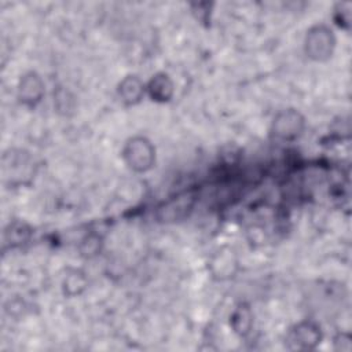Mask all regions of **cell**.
Masks as SVG:
<instances>
[{"mask_svg":"<svg viewBox=\"0 0 352 352\" xmlns=\"http://www.w3.org/2000/svg\"><path fill=\"white\" fill-rule=\"evenodd\" d=\"M121 157L131 170L144 173L155 164V147L148 138L135 135L124 143Z\"/></svg>","mask_w":352,"mask_h":352,"instance_id":"1","label":"cell"},{"mask_svg":"<svg viewBox=\"0 0 352 352\" xmlns=\"http://www.w3.org/2000/svg\"><path fill=\"white\" fill-rule=\"evenodd\" d=\"M337 40L333 29L324 23H316L305 33L304 51L309 59L326 62L333 56Z\"/></svg>","mask_w":352,"mask_h":352,"instance_id":"2","label":"cell"},{"mask_svg":"<svg viewBox=\"0 0 352 352\" xmlns=\"http://www.w3.org/2000/svg\"><path fill=\"white\" fill-rule=\"evenodd\" d=\"M305 117L296 109H283L278 111L271 124L272 135L283 142H293L298 139L305 131Z\"/></svg>","mask_w":352,"mask_h":352,"instance_id":"3","label":"cell"},{"mask_svg":"<svg viewBox=\"0 0 352 352\" xmlns=\"http://www.w3.org/2000/svg\"><path fill=\"white\" fill-rule=\"evenodd\" d=\"M322 338V329L318 323L312 320H302L290 329L286 340L293 349L309 351L315 349L320 344Z\"/></svg>","mask_w":352,"mask_h":352,"instance_id":"4","label":"cell"},{"mask_svg":"<svg viewBox=\"0 0 352 352\" xmlns=\"http://www.w3.org/2000/svg\"><path fill=\"white\" fill-rule=\"evenodd\" d=\"M45 94V85L37 72H26L21 76L16 85L18 100L26 107H36Z\"/></svg>","mask_w":352,"mask_h":352,"instance_id":"5","label":"cell"},{"mask_svg":"<svg viewBox=\"0 0 352 352\" xmlns=\"http://www.w3.org/2000/svg\"><path fill=\"white\" fill-rule=\"evenodd\" d=\"M146 94L157 103H166L173 98L175 82L168 73L158 72L146 84Z\"/></svg>","mask_w":352,"mask_h":352,"instance_id":"6","label":"cell"},{"mask_svg":"<svg viewBox=\"0 0 352 352\" xmlns=\"http://www.w3.org/2000/svg\"><path fill=\"white\" fill-rule=\"evenodd\" d=\"M117 94L120 100L125 106H135L140 103L144 98L146 84L136 74H128L120 81L117 87Z\"/></svg>","mask_w":352,"mask_h":352,"instance_id":"7","label":"cell"},{"mask_svg":"<svg viewBox=\"0 0 352 352\" xmlns=\"http://www.w3.org/2000/svg\"><path fill=\"white\" fill-rule=\"evenodd\" d=\"M230 326L239 337H246L253 326V314L248 304H239L235 307L230 316Z\"/></svg>","mask_w":352,"mask_h":352,"instance_id":"8","label":"cell"},{"mask_svg":"<svg viewBox=\"0 0 352 352\" xmlns=\"http://www.w3.org/2000/svg\"><path fill=\"white\" fill-rule=\"evenodd\" d=\"M4 173L6 177H10L11 182L21 183L22 179L26 175L28 165H29V157L26 154H22L19 151L18 154H6L4 155Z\"/></svg>","mask_w":352,"mask_h":352,"instance_id":"9","label":"cell"},{"mask_svg":"<svg viewBox=\"0 0 352 352\" xmlns=\"http://www.w3.org/2000/svg\"><path fill=\"white\" fill-rule=\"evenodd\" d=\"M30 235L32 228L29 224L21 220H14L8 223V226L4 230V242L11 248L21 246L30 239Z\"/></svg>","mask_w":352,"mask_h":352,"instance_id":"10","label":"cell"},{"mask_svg":"<svg viewBox=\"0 0 352 352\" xmlns=\"http://www.w3.org/2000/svg\"><path fill=\"white\" fill-rule=\"evenodd\" d=\"M88 286V279L85 276V274L80 270H73L70 271L62 283V289L63 293L69 297H76L78 294H81Z\"/></svg>","mask_w":352,"mask_h":352,"instance_id":"11","label":"cell"},{"mask_svg":"<svg viewBox=\"0 0 352 352\" xmlns=\"http://www.w3.org/2000/svg\"><path fill=\"white\" fill-rule=\"evenodd\" d=\"M102 248H103V238L96 232H91L80 241L78 252L81 257L92 258L100 253Z\"/></svg>","mask_w":352,"mask_h":352,"instance_id":"12","label":"cell"},{"mask_svg":"<svg viewBox=\"0 0 352 352\" xmlns=\"http://www.w3.org/2000/svg\"><path fill=\"white\" fill-rule=\"evenodd\" d=\"M54 104L59 113L69 114L74 110V98L63 88H59L54 95Z\"/></svg>","mask_w":352,"mask_h":352,"instance_id":"13","label":"cell"},{"mask_svg":"<svg viewBox=\"0 0 352 352\" xmlns=\"http://www.w3.org/2000/svg\"><path fill=\"white\" fill-rule=\"evenodd\" d=\"M351 7H352V4L348 3V1L337 3L336 7H334V14H333L334 22L340 28L346 29V30L351 26Z\"/></svg>","mask_w":352,"mask_h":352,"instance_id":"14","label":"cell"},{"mask_svg":"<svg viewBox=\"0 0 352 352\" xmlns=\"http://www.w3.org/2000/svg\"><path fill=\"white\" fill-rule=\"evenodd\" d=\"M336 344H341L340 349L341 351H345V352H349L352 349V338L349 334L346 333H341L337 338H336Z\"/></svg>","mask_w":352,"mask_h":352,"instance_id":"15","label":"cell"}]
</instances>
